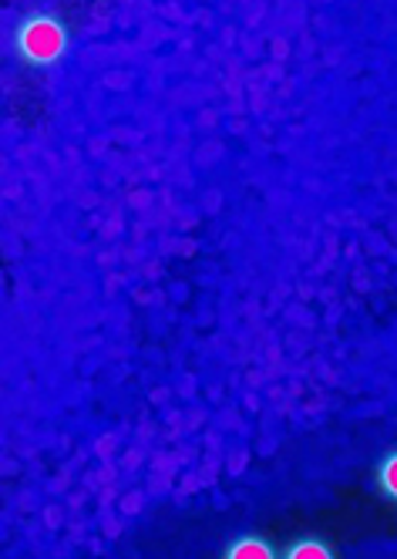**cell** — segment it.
<instances>
[{"label": "cell", "instance_id": "cell-4", "mask_svg": "<svg viewBox=\"0 0 397 559\" xmlns=\"http://www.w3.org/2000/svg\"><path fill=\"white\" fill-rule=\"evenodd\" d=\"M377 489L384 499L397 502V452H390L377 462Z\"/></svg>", "mask_w": 397, "mask_h": 559}, {"label": "cell", "instance_id": "cell-1", "mask_svg": "<svg viewBox=\"0 0 397 559\" xmlns=\"http://www.w3.org/2000/svg\"><path fill=\"white\" fill-rule=\"evenodd\" d=\"M14 45H17L21 61H27L34 68H51L68 51V31L51 14H31L21 21L17 34H14Z\"/></svg>", "mask_w": 397, "mask_h": 559}, {"label": "cell", "instance_id": "cell-3", "mask_svg": "<svg viewBox=\"0 0 397 559\" xmlns=\"http://www.w3.org/2000/svg\"><path fill=\"white\" fill-rule=\"evenodd\" d=\"M284 559H337L334 549L324 543V539H316V536H303V539H293L284 552Z\"/></svg>", "mask_w": 397, "mask_h": 559}, {"label": "cell", "instance_id": "cell-2", "mask_svg": "<svg viewBox=\"0 0 397 559\" xmlns=\"http://www.w3.org/2000/svg\"><path fill=\"white\" fill-rule=\"evenodd\" d=\"M222 559H280V556H276V549H273L269 539L250 533V536H236V539L226 546Z\"/></svg>", "mask_w": 397, "mask_h": 559}]
</instances>
